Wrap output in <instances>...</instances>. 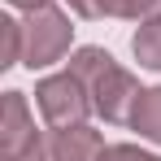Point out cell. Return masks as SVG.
Wrapping results in <instances>:
<instances>
[{
    "mask_svg": "<svg viewBox=\"0 0 161 161\" xmlns=\"http://www.w3.org/2000/svg\"><path fill=\"white\" fill-rule=\"evenodd\" d=\"M65 70H74L87 87V96H92V109H96V118H105L113 126H131V113L139 105V96H144V87L135 79L126 65H118L105 48H96V44H83L70 53V65Z\"/></svg>",
    "mask_w": 161,
    "mask_h": 161,
    "instance_id": "6da1fadb",
    "label": "cell"
},
{
    "mask_svg": "<svg viewBox=\"0 0 161 161\" xmlns=\"http://www.w3.org/2000/svg\"><path fill=\"white\" fill-rule=\"evenodd\" d=\"M70 44H74L70 13L57 9L53 0L22 13V65H26L31 74L57 65L61 57H70Z\"/></svg>",
    "mask_w": 161,
    "mask_h": 161,
    "instance_id": "7a4b0ae2",
    "label": "cell"
},
{
    "mask_svg": "<svg viewBox=\"0 0 161 161\" xmlns=\"http://www.w3.org/2000/svg\"><path fill=\"white\" fill-rule=\"evenodd\" d=\"M35 109L48 126H83L92 109V96L74 70H61V74H44L35 83Z\"/></svg>",
    "mask_w": 161,
    "mask_h": 161,
    "instance_id": "3957f363",
    "label": "cell"
},
{
    "mask_svg": "<svg viewBox=\"0 0 161 161\" xmlns=\"http://www.w3.org/2000/svg\"><path fill=\"white\" fill-rule=\"evenodd\" d=\"M105 148H109L105 135L87 122L83 126H48L26 161H100Z\"/></svg>",
    "mask_w": 161,
    "mask_h": 161,
    "instance_id": "277c9868",
    "label": "cell"
},
{
    "mask_svg": "<svg viewBox=\"0 0 161 161\" xmlns=\"http://www.w3.org/2000/svg\"><path fill=\"white\" fill-rule=\"evenodd\" d=\"M39 126L31 113L22 92H4V109H0V139H4V161H26L31 148L39 144Z\"/></svg>",
    "mask_w": 161,
    "mask_h": 161,
    "instance_id": "5b68a950",
    "label": "cell"
},
{
    "mask_svg": "<svg viewBox=\"0 0 161 161\" xmlns=\"http://www.w3.org/2000/svg\"><path fill=\"white\" fill-rule=\"evenodd\" d=\"M131 131H139V139L161 148V87H144V96L131 113Z\"/></svg>",
    "mask_w": 161,
    "mask_h": 161,
    "instance_id": "8992f818",
    "label": "cell"
},
{
    "mask_svg": "<svg viewBox=\"0 0 161 161\" xmlns=\"http://www.w3.org/2000/svg\"><path fill=\"white\" fill-rule=\"evenodd\" d=\"M131 53L144 70H157L161 74V18H144L139 31L131 35Z\"/></svg>",
    "mask_w": 161,
    "mask_h": 161,
    "instance_id": "52a82bcc",
    "label": "cell"
},
{
    "mask_svg": "<svg viewBox=\"0 0 161 161\" xmlns=\"http://www.w3.org/2000/svg\"><path fill=\"white\" fill-rule=\"evenodd\" d=\"M0 35H4V57H0V70L22 65V18H0Z\"/></svg>",
    "mask_w": 161,
    "mask_h": 161,
    "instance_id": "ba28073f",
    "label": "cell"
},
{
    "mask_svg": "<svg viewBox=\"0 0 161 161\" xmlns=\"http://www.w3.org/2000/svg\"><path fill=\"white\" fill-rule=\"evenodd\" d=\"M109 18H126V22L161 18V0H109Z\"/></svg>",
    "mask_w": 161,
    "mask_h": 161,
    "instance_id": "9c48e42d",
    "label": "cell"
},
{
    "mask_svg": "<svg viewBox=\"0 0 161 161\" xmlns=\"http://www.w3.org/2000/svg\"><path fill=\"white\" fill-rule=\"evenodd\" d=\"M100 161H161L157 153H148V148H139V144H109Z\"/></svg>",
    "mask_w": 161,
    "mask_h": 161,
    "instance_id": "30bf717a",
    "label": "cell"
},
{
    "mask_svg": "<svg viewBox=\"0 0 161 161\" xmlns=\"http://www.w3.org/2000/svg\"><path fill=\"white\" fill-rule=\"evenodd\" d=\"M79 18H87V22H100V18H109V0H65Z\"/></svg>",
    "mask_w": 161,
    "mask_h": 161,
    "instance_id": "8fae6325",
    "label": "cell"
},
{
    "mask_svg": "<svg viewBox=\"0 0 161 161\" xmlns=\"http://www.w3.org/2000/svg\"><path fill=\"white\" fill-rule=\"evenodd\" d=\"M9 4H13V9H22V13H26V9H35V4H48V0H9Z\"/></svg>",
    "mask_w": 161,
    "mask_h": 161,
    "instance_id": "7c38bea8",
    "label": "cell"
}]
</instances>
